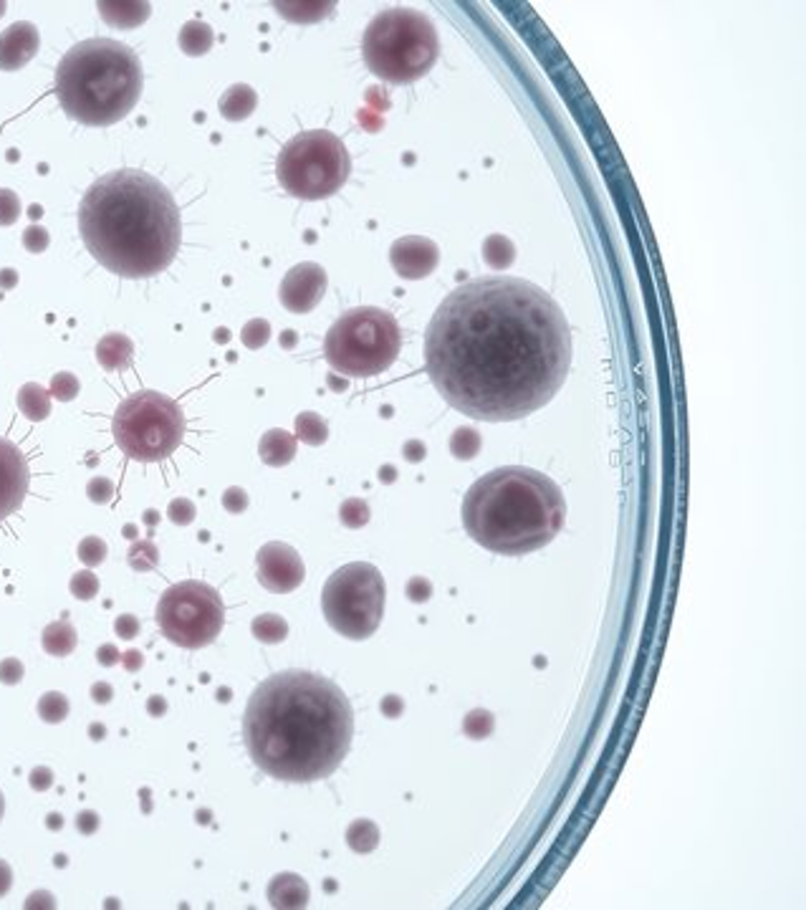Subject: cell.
<instances>
[{
  "mask_svg": "<svg viewBox=\"0 0 806 910\" xmlns=\"http://www.w3.org/2000/svg\"><path fill=\"white\" fill-rule=\"evenodd\" d=\"M425 365L463 415L521 420L554 400L572 367V334L544 289L514 276L457 286L433 314Z\"/></svg>",
  "mask_w": 806,
  "mask_h": 910,
  "instance_id": "cell-1",
  "label": "cell"
},
{
  "mask_svg": "<svg viewBox=\"0 0 806 910\" xmlns=\"http://www.w3.org/2000/svg\"><path fill=\"white\" fill-rule=\"evenodd\" d=\"M354 736L344 690L306 670L270 675L253 690L243 739L253 764L279 781L309 784L331 777Z\"/></svg>",
  "mask_w": 806,
  "mask_h": 910,
  "instance_id": "cell-2",
  "label": "cell"
},
{
  "mask_svg": "<svg viewBox=\"0 0 806 910\" xmlns=\"http://www.w3.org/2000/svg\"><path fill=\"white\" fill-rule=\"evenodd\" d=\"M79 233L109 273L150 279L177 259L182 220L172 192L160 180L142 170H114L84 192Z\"/></svg>",
  "mask_w": 806,
  "mask_h": 910,
  "instance_id": "cell-3",
  "label": "cell"
},
{
  "mask_svg": "<svg viewBox=\"0 0 806 910\" xmlns=\"http://www.w3.org/2000/svg\"><path fill=\"white\" fill-rule=\"evenodd\" d=\"M460 514L476 544L496 554L521 556L556 539L566 519V504L549 475L508 465L470 485Z\"/></svg>",
  "mask_w": 806,
  "mask_h": 910,
  "instance_id": "cell-4",
  "label": "cell"
},
{
  "mask_svg": "<svg viewBox=\"0 0 806 910\" xmlns=\"http://www.w3.org/2000/svg\"><path fill=\"white\" fill-rule=\"evenodd\" d=\"M144 86L140 56L114 38H89L56 66L61 109L86 127H109L137 107Z\"/></svg>",
  "mask_w": 806,
  "mask_h": 910,
  "instance_id": "cell-5",
  "label": "cell"
},
{
  "mask_svg": "<svg viewBox=\"0 0 806 910\" xmlns=\"http://www.w3.org/2000/svg\"><path fill=\"white\" fill-rule=\"evenodd\" d=\"M367 69L389 83L422 79L440 56V38L433 21L412 8H387L377 13L362 38Z\"/></svg>",
  "mask_w": 806,
  "mask_h": 910,
  "instance_id": "cell-6",
  "label": "cell"
},
{
  "mask_svg": "<svg viewBox=\"0 0 806 910\" xmlns=\"http://www.w3.org/2000/svg\"><path fill=\"white\" fill-rule=\"evenodd\" d=\"M402 347L398 319L377 307L341 314L324 339V357L344 377H374L395 365Z\"/></svg>",
  "mask_w": 806,
  "mask_h": 910,
  "instance_id": "cell-7",
  "label": "cell"
},
{
  "mask_svg": "<svg viewBox=\"0 0 806 910\" xmlns=\"http://www.w3.org/2000/svg\"><path fill=\"white\" fill-rule=\"evenodd\" d=\"M349 172L351 157L347 147L327 130L296 134L276 160L279 185L299 201H324L339 192Z\"/></svg>",
  "mask_w": 806,
  "mask_h": 910,
  "instance_id": "cell-8",
  "label": "cell"
},
{
  "mask_svg": "<svg viewBox=\"0 0 806 910\" xmlns=\"http://www.w3.org/2000/svg\"><path fill=\"white\" fill-rule=\"evenodd\" d=\"M112 433L119 450L132 461L157 463L180 448L185 437V415L172 397L142 390L119 402Z\"/></svg>",
  "mask_w": 806,
  "mask_h": 910,
  "instance_id": "cell-9",
  "label": "cell"
},
{
  "mask_svg": "<svg viewBox=\"0 0 806 910\" xmlns=\"http://www.w3.org/2000/svg\"><path fill=\"white\" fill-rule=\"evenodd\" d=\"M385 577L382 572L367 564L354 562L339 567L324 584L321 592V610L327 622L339 635L349 640H367L377 632L385 615Z\"/></svg>",
  "mask_w": 806,
  "mask_h": 910,
  "instance_id": "cell-10",
  "label": "cell"
},
{
  "mask_svg": "<svg viewBox=\"0 0 806 910\" xmlns=\"http://www.w3.org/2000/svg\"><path fill=\"white\" fill-rule=\"evenodd\" d=\"M157 625L177 648H208L225 625L221 594L205 582H177L157 602Z\"/></svg>",
  "mask_w": 806,
  "mask_h": 910,
  "instance_id": "cell-11",
  "label": "cell"
},
{
  "mask_svg": "<svg viewBox=\"0 0 806 910\" xmlns=\"http://www.w3.org/2000/svg\"><path fill=\"white\" fill-rule=\"evenodd\" d=\"M256 564L258 582L273 594H289V592L299 590L306 577L304 562L299 552L283 542H270V544L260 546Z\"/></svg>",
  "mask_w": 806,
  "mask_h": 910,
  "instance_id": "cell-12",
  "label": "cell"
},
{
  "mask_svg": "<svg viewBox=\"0 0 806 910\" xmlns=\"http://www.w3.org/2000/svg\"><path fill=\"white\" fill-rule=\"evenodd\" d=\"M327 286V271L314 260H304V263H296L291 271L283 276L279 286V298L283 308H289L291 314H309L324 298Z\"/></svg>",
  "mask_w": 806,
  "mask_h": 910,
  "instance_id": "cell-13",
  "label": "cell"
},
{
  "mask_svg": "<svg viewBox=\"0 0 806 910\" xmlns=\"http://www.w3.org/2000/svg\"><path fill=\"white\" fill-rule=\"evenodd\" d=\"M28 485L31 474L25 455L15 443L0 437V521H5L24 506Z\"/></svg>",
  "mask_w": 806,
  "mask_h": 910,
  "instance_id": "cell-14",
  "label": "cell"
},
{
  "mask_svg": "<svg viewBox=\"0 0 806 910\" xmlns=\"http://www.w3.org/2000/svg\"><path fill=\"white\" fill-rule=\"evenodd\" d=\"M389 260L392 269L408 279V281H418L425 279L437 269L440 263V249L435 246L430 238L422 236H405L392 243L389 249Z\"/></svg>",
  "mask_w": 806,
  "mask_h": 910,
  "instance_id": "cell-15",
  "label": "cell"
},
{
  "mask_svg": "<svg viewBox=\"0 0 806 910\" xmlns=\"http://www.w3.org/2000/svg\"><path fill=\"white\" fill-rule=\"evenodd\" d=\"M41 46V34L34 24L18 21L0 34V72H18L35 59Z\"/></svg>",
  "mask_w": 806,
  "mask_h": 910,
  "instance_id": "cell-16",
  "label": "cell"
},
{
  "mask_svg": "<svg viewBox=\"0 0 806 910\" xmlns=\"http://www.w3.org/2000/svg\"><path fill=\"white\" fill-rule=\"evenodd\" d=\"M309 886L304 877L293 873H280L270 880L269 886V903L279 910H296L309 905Z\"/></svg>",
  "mask_w": 806,
  "mask_h": 910,
  "instance_id": "cell-17",
  "label": "cell"
},
{
  "mask_svg": "<svg viewBox=\"0 0 806 910\" xmlns=\"http://www.w3.org/2000/svg\"><path fill=\"white\" fill-rule=\"evenodd\" d=\"M258 455L260 461L270 465V468H283L296 458V435H291L289 430L273 427L269 433H263L260 443H258Z\"/></svg>",
  "mask_w": 806,
  "mask_h": 910,
  "instance_id": "cell-18",
  "label": "cell"
},
{
  "mask_svg": "<svg viewBox=\"0 0 806 910\" xmlns=\"http://www.w3.org/2000/svg\"><path fill=\"white\" fill-rule=\"evenodd\" d=\"M132 357H134V344L127 334L112 331V334H104L96 344V362L104 367L106 372L127 369L132 365Z\"/></svg>",
  "mask_w": 806,
  "mask_h": 910,
  "instance_id": "cell-19",
  "label": "cell"
},
{
  "mask_svg": "<svg viewBox=\"0 0 806 910\" xmlns=\"http://www.w3.org/2000/svg\"><path fill=\"white\" fill-rule=\"evenodd\" d=\"M258 107V92L251 83H233L225 89V94L218 102L222 119L228 122H243L248 119Z\"/></svg>",
  "mask_w": 806,
  "mask_h": 910,
  "instance_id": "cell-20",
  "label": "cell"
},
{
  "mask_svg": "<svg viewBox=\"0 0 806 910\" xmlns=\"http://www.w3.org/2000/svg\"><path fill=\"white\" fill-rule=\"evenodd\" d=\"M41 645L48 655L54 658H66L71 652L76 651L79 645V635H76V627L71 625L69 620H59V622H51V625L44 630L41 635Z\"/></svg>",
  "mask_w": 806,
  "mask_h": 910,
  "instance_id": "cell-21",
  "label": "cell"
},
{
  "mask_svg": "<svg viewBox=\"0 0 806 910\" xmlns=\"http://www.w3.org/2000/svg\"><path fill=\"white\" fill-rule=\"evenodd\" d=\"M150 5L147 3H99V13L106 24L119 25V28H132V25L144 24L150 18Z\"/></svg>",
  "mask_w": 806,
  "mask_h": 910,
  "instance_id": "cell-22",
  "label": "cell"
},
{
  "mask_svg": "<svg viewBox=\"0 0 806 910\" xmlns=\"http://www.w3.org/2000/svg\"><path fill=\"white\" fill-rule=\"evenodd\" d=\"M18 410L31 420V423H41L51 415V395L46 387H41L38 382H25L24 387L18 390Z\"/></svg>",
  "mask_w": 806,
  "mask_h": 910,
  "instance_id": "cell-23",
  "label": "cell"
},
{
  "mask_svg": "<svg viewBox=\"0 0 806 910\" xmlns=\"http://www.w3.org/2000/svg\"><path fill=\"white\" fill-rule=\"evenodd\" d=\"M177 44L185 56H205L212 48V28L202 21H187L177 36Z\"/></svg>",
  "mask_w": 806,
  "mask_h": 910,
  "instance_id": "cell-24",
  "label": "cell"
},
{
  "mask_svg": "<svg viewBox=\"0 0 806 910\" xmlns=\"http://www.w3.org/2000/svg\"><path fill=\"white\" fill-rule=\"evenodd\" d=\"M329 437L327 420L319 413H301L296 417V440L306 445H324Z\"/></svg>",
  "mask_w": 806,
  "mask_h": 910,
  "instance_id": "cell-25",
  "label": "cell"
},
{
  "mask_svg": "<svg viewBox=\"0 0 806 910\" xmlns=\"http://www.w3.org/2000/svg\"><path fill=\"white\" fill-rule=\"evenodd\" d=\"M347 845H349L354 852H359V855L372 852L374 847L379 845V827L374 825L372 819H357V822H351L349 829H347Z\"/></svg>",
  "mask_w": 806,
  "mask_h": 910,
  "instance_id": "cell-26",
  "label": "cell"
},
{
  "mask_svg": "<svg viewBox=\"0 0 806 910\" xmlns=\"http://www.w3.org/2000/svg\"><path fill=\"white\" fill-rule=\"evenodd\" d=\"M483 259L496 271H506L516 260V246L506 236H491L483 243Z\"/></svg>",
  "mask_w": 806,
  "mask_h": 910,
  "instance_id": "cell-27",
  "label": "cell"
},
{
  "mask_svg": "<svg viewBox=\"0 0 806 910\" xmlns=\"http://www.w3.org/2000/svg\"><path fill=\"white\" fill-rule=\"evenodd\" d=\"M251 630H253V638L260 640V642H266V645H279V642H283L286 635H289V625H286V620L279 615L256 617L253 625H251Z\"/></svg>",
  "mask_w": 806,
  "mask_h": 910,
  "instance_id": "cell-28",
  "label": "cell"
},
{
  "mask_svg": "<svg viewBox=\"0 0 806 910\" xmlns=\"http://www.w3.org/2000/svg\"><path fill=\"white\" fill-rule=\"evenodd\" d=\"M38 716L46 723H61L69 716V698L59 690H48L38 698Z\"/></svg>",
  "mask_w": 806,
  "mask_h": 910,
  "instance_id": "cell-29",
  "label": "cell"
},
{
  "mask_svg": "<svg viewBox=\"0 0 806 910\" xmlns=\"http://www.w3.org/2000/svg\"><path fill=\"white\" fill-rule=\"evenodd\" d=\"M127 564L134 572H152L160 564V549L152 542H134L127 554Z\"/></svg>",
  "mask_w": 806,
  "mask_h": 910,
  "instance_id": "cell-30",
  "label": "cell"
},
{
  "mask_svg": "<svg viewBox=\"0 0 806 910\" xmlns=\"http://www.w3.org/2000/svg\"><path fill=\"white\" fill-rule=\"evenodd\" d=\"M450 450H453L457 461H470V458L478 455L480 435L473 427H457L450 437Z\"/></svg>",
  "mask_w": 806,
  "mask_h": 910,
  "instance_id": "cell-31",
  "label": "cell"
},
{
  "mask_svg": "<svg viewBox=\"0 0 806 910\" xmlns=\"http://www.w3.org/2000/svg\"><path fill=\"white\" fill-rule=\"evenodd\" d=\"M369 516H372L369 506L362 498H347L339 506V519L347 529H362V526H367Z\"/></svg>",
  "mask_w": 806,
  "mask_h": 910,
  "instance_id": "cell-32",
  "label": "cell"
},
{
  "mask_svg": "<svg viewBox=\"0 0 806 910\" xmlns=\"http://www.w3.org/2000/svg\"><path fill=\"white\" fill-rule=\"evenodd\" d=\"M76 554H79V559H82V564L86 569L99 567V564H104L106 559V542L99 539V536H86V539L79 542Z\"/></svg>",
  "mask_w": 806,
  "mask_h": 910,
  "instance_id": "cell-33",
  "label": "cell"
},
{
  "mask_svg": "<svg viewBox=\"0 0 806 910\" xmlns=\"http://www.w3.org/2000/svg\"><path fill=\"white\" fill-rule=\"evenodd\" d=\"M69 590L76 600H84V602H86V600H93V597L99 594V577H96L93 572H89V569L76 572V574L71 577Z\"/></svg>",
  "mask_w": 806,
  "mask_h": 910,
  "instance_id": "cell-34",
  "label": "cell"
},
{
  "mask_svg": "<svg viewBox=\"0 0 806 910\" xmlns=\"http://www.w3.org/2000/svg\"><path fill=\"white\" fill-rule=\"evenodd\" d=\"M79 390H82V385H79L76 375H71V372H59V375H54V379H51V390H48V395L56 397L59 402H71L76 395H79Z\"/></svg>",
  "mask_w": 806,
  "mask_h": 910,
  "instance_id": "cell-35",
  "label": "cell"
},
{
  "mask_svg": "<svg viewBox=\"0 0 806 910\" xmlns=\"http://www.w3.org/2000/svg\"><path fill=\"white\" fill-rule=\"evenodd\" d=\"M241 339L248 349H260L270 339V324L266 319H251L241 331Z\"/></svg>",
  "mask_w": 806,
  "mask_h": 910,
  "instance_id": "cell-36",
  "label": "cell"
},
{
  "mask_svg": "<svg viewBox=\"0 0 806 910\" xmlns=\"http://www.w3.org/2000/svg\"><path fill=\"white\" fill-rule=\"evenodd\" d=\"M21 218V198L8 188H0V225H13Z\"/></svg>",
  "mask_w": 806,
  "mask_h": 910,
  "instance_id": "cell-37",
  "label": "cell"
},
{
  "mask_svg": "<svg viewBox=\"0 0 806 910\" xmlns=\"http://www.w3.org/2000/svg\"><path fill=\"white\" fill-rule=\"evenodd\" d=\"M167 516L177 526H190L195 521V516H198V511H195V504L190 498H175L170 504V509H167Z\"/></svg>",
  "mask_w": 806,
  "mask_h": 910,
  "instance_id": "cell-38",
  "label": "cell"
},
{
  "mask_svg": "<svg viewBox=\"0 0 806 910\" xmlns=\"http://www.w3.org/2000/svg\"><path fill=\"white\" fill-rule=\"evenodd\" d=\"M51 243V236H48L46 228L41 225H28L24 230V246L28 253H44Z\"/></svg>",
  "mask_w": 806,
  "mask_h": 910,
  "instance_id": "cell-39",
  "label": "cell"
},
{
  "mask_svg": "<svg viewBox=\"0 0 806 910\" xmlns=\"http://www.w3.org/2000/svg\"><path fill=\"white\" fill-rule=\"evenodd\" d=\"M86 496L92 504H109L112 496H114V484L109 478H92L89 485H86Z\"/></svg>",
  "mask_w": 806,
  "mask_h": 910,
  "instance_id": "cell-40",
  "label": "cell"
},
{
  "mask_svg": "<svg viewBox=\"0 0 806 910\" xmlns=\"http://www.w3.org/2000/svg\"><path fill=\"white\" fill-rule=\"evenodd\" d=\"M25 668L18 658H5L0 660V683L3 686H18L24 680Z\"/></svg>",
  "mask_w": 806,
  "mask_h": 910,
  "instance_id": "cell-41",
  "label": "cell"
},
{
  "mask_svg": "<svg viewBox=\"0 0 806 910\" xmlns=\"http://www.w3.org/2000/svg\"><path fill=\"white\" fill-rule=\"evenodd\" d=\"M491 729H493V716L491 713H486V710H473V713L466 719L467 736L480 739V736H486Z\"/></svg>",
  "mask_w": 806,
  "mask_h": 910,
  "instance_id": "cell-42",
  "label": "cell"
},
{
  "mask_svg": "<svg viewBox=\"0 0 806 910\" xmlns=\"http://www.w3.org/2000/svg\"><path fill=\"white\" fill-rule=\"evenodd\" d=\"M222 509L231 511V514H243L248 509V494L243 488L238 485H231L225 494H222Z\"/></svg>",
  "mask_w": 806,
  "mask_h": 910,
  "instance_id": "cell-43",
  "label": "cell"
},
{
  "mask_svg": "<svg viewBox=\"0 0 806 910\" xmlns=\"http://www.w3.org/2000/svg\"><path fill=\"white\" fill-rule=\"evenodd\" d=\"M114 632L122 640H134L140 635V620L134 615H119L114 622Z\"/></svg>",
  "mask_w": 806,
  "mask_h": 910,
  "instance_id": "cell-44",
  "label": "cell"
},
{
  "mask_svg": "<svg viewBox=\"0 0 806 910\" xmlns=\"http://www.w3.org/2000/svg\"><path fill=\"white\" fill-rule=\"evenodd\" d=\"M28 784L34 792H46L54 787V771L48 767H35L31 774H28Z\"/></svg>",
  "mask_w": 806,
  "mask_h": 910,
  "instance_id": "cell-45",
  "label": "cell"
},
{
  "mask_svg": "<svg viewBox=\"0 0 806 910\" xmlns=\"http://www.w3.org/2000/svg\"><path fill=\"white\" fill-rule=\"evenodd\" d=\"M430 594H433V587H430V582L422 580V577H415V580H409L408 597H409V600H412V602H425V600H430Z\"/></svg>",
  "mask_w": 806,
  "mask_h": 910,
  "instance_id": "cell-46",
  "label": "cell"
},
{
  "mask_svg": "<svg viewBox=\"0 0 806 910\" xmlns=\"http://www.w3.org/2000/svg\"><path fill=\"white\" fill-rule=\"evenodd\" d=\"M96 660H99V665H104V668H114L117 662H122V652L117 651V645L104 642V645H99V651H96Z\"/></svg>",
  "mask_w": 806,
  "mask_h": 910,
  "instance_id": "cell-47",
  "label": "cell"
},
{
  "mask_svg": "<svg viewBox=\"0 0 806 910\" xmlns=\"http://www.w3.org/2000/svg\"><path fill=\"white\" fill-rule=\"evenodd\" d=\"M25 908H56V898L48 890H35L25 900Z\"/></svg>",
  "mask_w": 806,
  "mask_h": 910,
  "instance_id": "cell-48",
  "label": "cell"
},
{
  "mask_svg": "<svg viewBox=\"0 0 806 910\" xmlns=\"http://www.w3.org/2000/svg\"><path fill=\"white\" fill-rule=\"evenodd\" d=\"M76 829H79L82 835H93V832L99 829V815L92 812V809L82 812V815L76 817Z\"/></svg>",
  "mask_w": 806,
  "mask_h": 910,
  "instance_id": "cell-49",
  "label": "cell"
},
{
  "mask_svg": "<svg viewBox=\"0 0 806 910\" xmlns=\"http://www.w3.org/2000/svg\"><path fill=\"white\" fill-rule=\"evenodd\" d=\"M122 665L127 673H140L142 665H144V655L140 651H127L122 655Z\"/></svg>",
  "mask_w": 806,
  "mask_h": 910,
  "instance_id": "cell-50",
  "label": "cell"
},
{
  "mask_svg": "<svg viewBox=\"0 0 806 910\" xmlns=\"http://www.w3.org/2000/svg\"><path fill=\"white\" fill-rule=\"evenodd\" d=\"M92 698H93V703H99V706H106L112 698H114V690H112V686L109 683H93L92 686Z\"/></svg>",
  "mask_w": 806,
  "mask_h": 910,
  "instance_id": "cell-51",
  "label": "cell"
},
{
  "mask_svg": "<svg viewBox=\"0 0 806 910\" xmlns=\"http://www.w3.org/2000/svg\"><path fill=\"white\" fill-rule=\"evenodd\" d=\"M13 887V870H11V865L5 863V860H0V898L3 895H8V890Z\"/></svg>",
  "mask_w": 806,
  "mask_h": 910,
  "instance_id": "cell-52",
  "label": "cell"
},
{
  "mask_svg": "<svg viewBox=\"0 0 806 910\" xmlns=\"http://www.w3.org/2000/svg\"><path fill=\"white\" fill-rule=\"evenodd\" d=\"M382 713L389 716V719H398L399 713H402V700L398 696H387L382 700Z\"/></svg>",
  "mask_w": 806,
  "mask_h": 910,
  "instance_id": "cell-53",
  "label": "cell"
},
{
  "mask_svg": "<svg viewBox=\"0 0 806 910\" xmlns=\"http://www.w3.org/2000/svg\"><path fill=\"white\" fill-rule=\"evenodd\" d=\"M405 458L412 463H420L425 458V445L418 443V440H409L408 445H405Z\"/></svg>",
  "mask_w": 806,
  "mask_h": 910,
  "instance_id": "cell-54",
  "label": "cell"
},
{
  "mask_svg": "<svg viewBox=\"0 0 806 910\" xmlns=\"http://www.w3.org/2000/svg\"><path fill=\"white\" fill-rule=\"evenodd\" d=\"M147 710H150V716H154V719H160V716H164V710H167V703H164V698L162 696H152L150 700H147Z\"/></svg>",
  "mask_w": 806,
  "mask_h": 910,
  "instance_id": "cell-55",
  "label": "cell"
},
{
  "mask_svg": "<svg viewBox=\"0 0 806 910\" xmlns=\"http://www.w3.org/2000/svg\"><path fill=\"white\" fill-rule=\"evenodd\" d=\"M15 284H18V273L13 269H3L0 271V289H13Z\"/></svg>",
  "mask_w": 806,
  "mask_h": 910,
  "instance_id": "cell-56",
  "label": "cell"
},
{
  "mask_svg": "<svg viewBox=\"0 0 806 910\" xmlns=\"http://www.w3.org/2000/svg\"><path fill=\"white\" fill-rule=\"evenodd\" d=\"M395 478H398V471H395L392 465H385V468L379 471V481H382V484H392Z\"/></svg>",
  "mask_w": 806,
  "mask_h": 910,
  "instance_id": "cell-57",
  "label": "cell"
},
{
  "mask_svg": "<svg viewBox=\"0 0 806 910\" xmlns=\"http://www.w3.org/2000/svg\"><path fill=\"white\" fill-rule=\"evenodd\" d=\"M296 342H299V337H296V331H283L280 334V347H296Z\"/></svg>",
  "mask_w": 806,
  "mask_h": 910,
  "instance_id": "cell-58",
  "label": "cell"
},
{
  "mask_svg": "<svg viewBox=\"0 0 806 910\" xmlns=\"http://www.w3.org/2000/svg\"><path fill=\"white\" fill-rule=\"evenodd\" d=\"M140 797H142V812H144V815H150V812H152V802H150V789H140Z\"/></svg>",
  "mask_w": 806,
  "mask_h": 910,
  "instance_id": "cell-59",
  "label": "cell"
},
{
  "mask_svg": "<svg viewBox=\"0 0 806 910\" xmlns=\"http://www.w3.org/2000/svg\"><path fill=\"white\" fill-rule=\"evenodd\" d=\"M46 825L51 829H61V827H64V819H61V815H48Z\"/></svg>",
  "mask_w": 806,
  "mask_h": 910,
  "instance_id": "cell-60",
  "label": "cell"
},
{
  "mask_svg": "<svg viewBox=\"0 0 806 910\" xmlns=\"http://www.w3.org/2000/svg\"><path fill=\"white\" fill-rule=\"evenodd\" d=\"M89 731H92L93 739H96V741H99V739H102V736H104V726H92V729H89Z\"/></svg>",
  "mask_w": 806,
  "mask_h": 910,
  "instance_id": "cell-61",
  "label": "cell"
},
{
  "mask_svg": "<svg viewBox=\"0 0 806 910\" xmlns=\"http://www.w3.org/2000/svg\"><path fill=\"white\" fill-rule=\"evenodd\" d=\"M329 385H331V387H337V390H344V387H347L344 382H339V379H334V377H329Z\"/></svg>",
  "mask_w": 806,
  "mask_h": 910,
  "instance_id": "cell-62",
  "label": "cell"
},
{
  "mask_svg": "<svg viewBox=\"0 0 806 910\" xmlns=\"http://www.w3.org/2000/svg\"><path fill=\"white\" fill-rule=\"evenodd\" d=\"M144 521H147V523H154V521H157V514H154V511H147V514H144Z\"/></svg>",
  "mask_w": 806,
  "mask_h": 910,
  "instance_id": "cell-63",
  "label": "cell"
},
{
  "mask_svg": "<svg viewBox=\"0 0 806 910\" xmlns=\"http://www.w3.org/2000/svg\"><path fill=\"white\" fill-rule=\"evenodd\" d=\"M3 812H5V797L0 792V819H3Z\"/></svg>",
  "mask_w": 806,
  "mask_h": 910,
  "instance_id": "cell-64",
  "label": "cell"
}]
</instances>
